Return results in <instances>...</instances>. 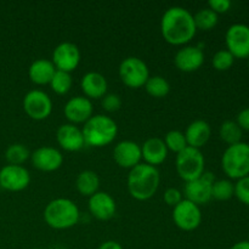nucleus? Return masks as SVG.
Returning a JSON list of instances; mask_svg holds the SVG:
<instances>
[{
    "label": "nucleus",
    "instance_id": "obj_5",
    "mask_svg": "<svg viewBox=\"0 0 249 249\" xmlns=\"http://www.w3.org/2000/svg\"><path fill=\"white\" fill-rule=\"evenodd\" d=\"M221 168L230 179L240 180L249 175V143L229 146L221 157Z\"/></svg>",
    "mask_w": 249,
    "mask_h": 249
},
{
    "label": "nucleus",
    "instance_id": "obj_10",
    "mask_svg": "<svg viewBox=\"0 0 249 249\" xmlns=\"http://www.w3.org/2000/svg\"><path fill=\"white\" fill-rule=\"evenodd\" d=\"M214 181H215V179H214L213 173L204 172L198 179L186 182L184 190L185 197H186L185 199H189L197 206L208 203L213 198L212 197V186H213Z\"/></svg>",
    "mask_w": 249,
    "mask_h": 249
},
{
    "label": "nucleus",
    "instance_id": "obj_40",
    "mask_svg": "<svg viewBox=\"0 0 249 249\" xmlns=\"http://www.w3.org/2000/svg\"><path fill=\"white\" fill-rule=\"evenodd\" d=\"M248 241H249V233H248Z\"/></svg>",
    "mask_w": 249,
    "mask_h": 249
},
{
    "label": "nucleus",
    "instance_id": "obj_18",
    "mask_svg": "<svg viewBox=\"0 0 249 249\" xmlns=\"http://www.w3.org/2000/svg\"><path fill=\"white\" fill-rule=\"evenodd\" d=\"M89 212L94 218L99 220H109L114 216L117 211V204L113 197L107 192H96L89 197Z\"/></svg>",
    "mask_w": 249,
    "mask_h": 249
},
{
    "label": "nucleus",
    "instance_id": "obj_34",
    "mask_svg": "<svg viewBox=\"0 0 249 249\" xmlns=\"http://www.w3.org/2000/svg\"><path fill=\"white\" fill-rule=\"evenodd\" d=\"M102 108L107 112H117L122 107V99L117 94H106L101 99Z\"/></svg>",
    "mask_w": 249,
    "mask_h": 249
},
{
    "label": "nucleus",
    "instance_id": "obj_12",
    "mask_svg": "<svg viewBox=\"0 0 249 249\" xmlns=\"http://www.w3.org/2000/svg\"><path fill=\"white\" fill-rule=\"evenodd\" d=\"M31 175L23 165L7 164L0 169V187L6 191L19 192L27 189Z\"/></svg>",
    "mask_w": 249,
    "mask_h": 249
},
{
    "label": "nucleus",
    "instance_id": "obj_25",
    "mask_svg": "<svg viewBox=\"0 0 249 249\" xmlns=\"http://www.w3.org/2000/svg\"><path fill=\"white\" fill-rule=\"evenodd\" d=\"M145 89L150 96L156 97V99H163L169 94L170 84L165 78L160 77V75H153L147 79Z\"/></svg>",
    "mask_w": 249,
    "mask_h": 249
},
{
    "label": "nucleus",
    "instance_id": "obj_27",
    "mask_svg": "<svg viewBox=\"0 0 249 249\" xmlns=\"http://www.w3.org/2000/svg\"><path fill=\"white\" fill-rule=\"evenodd\" d=\"M195 26L201 31H211L218 24V15L209 7H204L194 15Z\"/></svg>",
    "mask_w": 249,
    "mask_h": 249
},
{
    "label": "nucleus",
    "instance_id": "obj_4",
    "mask_svg": "<svg viewBox=\"0 0 249 249\" xmlns=\"http://www.w3.org/2000/svg\"><path fill=\"white\" fill-rule=\"evenodd\" d=\"M85 145L91 147H104L109 145L118 134L117 123L105 114L92 116L85 122L82 129Z\"/></svg>",
    "mask_w": 249,
    "mask_h": 249
},
{
    "label": "nucleus",
    "instance_id": "obj_33",
    "mask_svg": "<svg viewBox=\"0 0 249 249\" xmlns=\"http://www.w3.org/2000/svg\"><path fill=\"white\" fill-rule=\"evenodd\" d=\"M235 196L241 203L249 206V175L237 180L235 184Z\"/></svg>",
    "mask_w": 249,
    "mask_h": 249
},
{
    "label": "nucleus",
    "instance_id": "obj_3",
    "mask_svg": "<svg viewBox=\"0 0 249 249\" xmlns=\"http://www.w3.org/2000/svg\"><path fill=\"white\" fill-rule=\"evenodd\" d=\"M79 208L68 198H56L49 202L44 209V220L55 230H66L79 221Z\"/></svg>",
    "mask_w": 249,
    "mask_h": 249
},
{
    "label": "nucleus",
    "instance_id": "obj_23",
    "mask_svg": "<svg viewBox=\"0 0 249 249\" xmlns=\"http://www.w3.org/2000/svg\"><path fill=\"white\" fill-rule=\"evenodd\" d=\"M56 72V68L51 61L45 58H39L32 62L28 68L29 79L36 85L50 84L53 74Z\"/></svg>",
    "mask_w": 249,
    "mask_h": 249
},
{
    "label": "nucleus",
    "instance_id": "obj_20",
    "mask_svg": "<svg viewBox=\"0 0 249 249\" xmlns=\"http://www.w3.org/2000/svg\"><path fill=\"white\" fill-rule=\"evenodd\" d=\"M141 157L145 160L146 164L152 165V167L162 164L168 157V148L163 139H147L141 146Z\"/></svg>",
    "mask_w": 249,
    "mask_h": 249
},
{
    "label": "nucleus",
    "instance_id": "obj_39",
    "mask_svg": "<svg viewBox=\"0 0 249 249\" xmlns=\"http://www.w3.org/2000/svg\"><path fill=\"white\" fill-rule=\"evenodd\" d=\"M231 249H249V241H240L235 243Z\"/></svg>",
    "mask_w": 249,
    "mask_h": 249
},
{
    "label": "nucleus",
    "instance_id": "obj_1",
    "mask_svg": "<svg viewBox=\"0 0 249 249\" xmlns=\"http://www.w3.org/2000/svg\"><path fill=\"white\" fill-rule=\"evenodd\" d=\"M160 32L167 43L172 45H185L196 36L194 15L181 6H172L163 14Z\"/></svg>",
    "mask_w": 249,
    "mask_h": 249
},
{
    "label": "nucleus",
    "instance_id": "obj_29",
    "mask_svg": "<svg viewBox=\"0 0 249 249\" xmlns=\"http://www.w3.org/2000/svg\"><path fill=\"white\" fill-rule=\"evenodd\" d=\"M232 196H235V184L230 180L221 179L215 180L212 186V197L218 201H229Z\"/></svg>",
    "mask_w": 249,
    "mask_h": 249
},
{
    "label": "nucleus",
    "instance_id": "obj_15",
    "mask_svg": "<svg viewBox=\"0 0 249 249\" xmlns=\"http://www.w3.org/2000/svg\"><path fill=\"white\" fill-rule=\"evenodd\" d=\"M32 164L41 172H55L62 165L63 156L57 148L41 146L31 155Z\"/></svg>",
    "mask_w": 249,
    "mask_h": 249
},
{
    "label": "nucleus",
    "instance_id": "obj_37",
    "mask_svg": "<svg viewBox=\"0 0 249 249\" xmlns=\"http://www.w3.org/2000/svg\"><path fill=\"white\" fill-rule=\"evenodd\" d=\"M236 123L240 125V128L242 129V130L249 131V107L242 109V111L237 114V121H236Z\"/></svg>",
    "mask_w": 249,
    "mask_h": 249
},
{
    "label": "nucleus",
    "instance_id": "obj_26",
    "mask_svg": "<svg viewBox=\"0 0 249 249\" xmlns=\"http://www.w3.org/2000/svg\"><path fill=\"white\" fill-rule=\"evenodd\" d=\"M219 135H220L221 140L228 143L229 146L235 145V143L241 142V139H242V129L240 128V125L236 122L225 121L220 125Z\"/></svg>",
    "mask_w": 249,
    "mask_h": 249
},
{
    "label": "nucleus",
    "instance_id": "obj_28",
    "mask_svg": "<svg viewBox=\"0 0 249 249\" xmlns=\"http://www.w3.org/2000/svg\"><path fill=\"white\" fill-rule=\"evenodd\" d=\"M29 157L31 153L23 143H12L5 151V158L12 165H22Z\"/></svg>",
    "mask_w": 249,
    "mask_h": 249
},
{
    "label": "nucleus",
    "instance_id": "obj_32",
    "mask_svg": "<svg viewBox=\"0 0 249 249\" xmlns=\"http://www.w3.org/2000/svg\"><path fill=\"white\" fill-rule=\"evenodd\" d=\"M233 62H235V57L232 53L228 50H219L218 53H214L213 58H212V65L216 71H228L232 67Z\"/></svg>",
    "mask_w": 249,
    "mask_h": 249
},
{
    "label": "nucleus",
    "instance_id": "obj_11",
    "mask_svg": "<svg viewBox=\"0 0 249 249\" xmlns=\"http://www.w3.org/2000/svg\"><path fill=\"white\" fill-rule=\"evenodd\" d=\"M225 43L228 51L235 58L249 57V27L243 23L229 27L225 34Z\"/></svg>",
    "mask_w": 249,
    "mask_h": 249
},
{
    "label": "nucleus",
    "instance_id": "obj_30",
    "mask_svg": "<svg viewBox=\"0 0 249 249\" xmlns=\"http://www.w3.org/2000/svg\"><path fill=\"white\" fill-rule=\"evenodd\" d=\"M72 84H73V80H72V75H71V73L62 72V71H57V70H56L55 74H53V79H51L50 82L53 91L58 95L67 94V92L71 90V88H72Z\"/></svg>",
    "mask_w": 249,
    "mask_h": 249
},
{
    "label": "nucleus",
    "instance_id": "obj_19",
    "mask_svg": "<svg viewBox=\"0 0 249 249\" xmlns=\"http://www.w3.org/2000/svg\"><path fill=\"white\" fill-rule=\"evenodd\" d=\"M56 140L63 150L68 152L80 151L85 146L82 129L74 124H62L56 131Z\"/></svg>",
    "mask_w": 249,
    "mask_h": 249
},
{
    "label": "nucleus",
    "instance_id": "obj_35",
    "mask_svg": "<svg viewBox=\"0 0 249 249\" xmlns=\"http://www.w3.org/2000/svg\"><path fill=\"white\" fill-rule=\"evenodd\" d=\"M163 199H164V202L168 206L174 208V207L178 206L184 198H182L181 191H179V190L175 189V187H169V189L165 190L164 195H163Z\"/></svg>",
    "mask_w": 249,
    "mask_h": 249
},
{
    "label": "nucleus",
    "instance_id": "obj_36",
    "mask_svg": "<svg viewBox=\"0 0 249 249\" xmlns=\"http://www.w3.org/2000/svg\"><path fill=\"white\" fill-rule=\"evenodd\" d=\"M208 7L213 10L216 15L218 14H225L230 10L231 1L230 0H209Z\"/></svg>",
    "mask_w": 249,
    "mask_h": 249
},
{
    "label": "nucleus",
    "instance_id": "obj_42",
    "mask_svg": "<svg viewBox=\"0 0 249 249\" xmlns=\"http://www.w3.org/2000/svg\"><path fill=\"white\" fill-rule=\"evenodd\" d=\"M33 249H40V248H33Z\"/></svg>",
    "mask_w": 249,
    "mask_h": 249
},
{
    "label": "nucleus",
    "instance_id": "obj_6",
    "mask_svg": "<svg viewBox=\"0 0 249 249\" xmlns=\"http://www.w3.org/2000/svg\"><path fill=\"white\" fill-rule=\"evenodd\" d=\"M177 172L185 182L198 179L204 173V156L198 148L187 146L177 155Z\"/></svg>",
    "mask_w": 249,
    "mask_h": 249
},
{
    "label": "nucleus",
    "instance_id": "obj_8",
    "mask_svg": "<svg viewBox=\"0 0 249 249\" xmlns=\"http://www.w3.org/2000/svg\"><path fill=\"white\" fill-rule=\"evenodd\" d=\"M23 109L29 118L44 121L53 112V101L43 90H31L23 97Z\"/></svg>",
    "mask_w": 249,
    "mask_h": 249
},
{
    "label": "nucleus",
    "instance_id": "obj_38",
    "mask_svg": "<svg viewBox=\"0 0 249 249\" xmlns=\"http://www.w3.org/2000/svg\"><path fill=\"white\" fill-rule=\"evenodd\" d=\"M99 249H124L122 247L121 243L116 242V241H106V242L101 243Z\"/></svg>",
    "mask_w": 249,
    "mask_h": 249
},
{
    "label": "nucleus",
    "instance_id": "obj_2",
    "mask_svg": "<svg viewBox=\"0 0 249 249\" xmlns=\"http://www.w3.org/2000/svg\"><path fill=\"white\" fill-rule=\"evenodd\" d=\"M160 175L156 167L140 163L128 175V191L136 201H147L152 198L160 187Z\"/></svg>",
    "mask_w": 249,
    "mask_h": 249
},
{
    "label": "nucleus",
    "instance_id": "obj_9",
    "mask_svg": "<svg viewBox=\"0 0 249 249\" xmlns=\"http://www.w3.org/2000/svg\"><path fill=\"white\" fill-rule=\"evenodd\" d=\"M173 220L180 230H196L202 223L201 208L189 199H182L178 206L173 208Z\"/></svg>",
    "mask_w": 249,
    "mask_h": 249
},
{
    "label": "nucleus",
    "instance_id": "obj_31",
    "mask_svg": "<svg viewBox=\"0 0 249 249\" xmlns=\"http://www.w3.org/2000/svg\"><path fill=\"white\" fill-rule=\"evenodd\" d=\"M163 141H164L168 151L175 152L177 155L187 147V142H186V138H185V134L180 130L168 131L167 135L164 136V140Z\"/></svg>",
    "mask_w": 249,
    "mask_h": 249
},
{
    "label": "nucleus",
    "instance_id": "obj_17",
    "mask_svg": "<svg viewBox=\"0 0 249 249\" xmlns=\"http://www.w3.org/2000/svg\"><path fill=\"white\" fill-rule=\"evenodd\" d=\"M204 62V53L201 48L194 45L182 46L175 53L174 63L181 72H195L199 70Z\"/></svg>",
    "mask_w": 249,
    "mask_h": 249
},
{
    "label": "nucleus",
    "instance_id": "obj_21",
    "mask_svg": "<svg viewBox=\"0 0 249 249\" xmlns=\"http://www.w3.org/2000/svg\"><path fill=\"white\" fill-rule=\"evenodd\" d=\"M80 88L88 99H102L106 95L107 80L104 74L99 72H88L80 80Z\"/></svg>",
    "mask_w": 249,
    "mask_h": 249
},
{
    "label": "nucleus",
    "instance_id": "obj_24",
    "mask_svg": "<svg viewBox=\"0 0 249 249\" xmlns=\"http://www.w3.org/2000/svg\"><path fill=\"white\" fill-rule=\"evenodd\" d=\"M75 187L82 196L91 197L92 195L99 192V175L92 170H83L75 179Z\"/></svg>",
    "mask_w": 249,
    "mask_h": 249
},
{
    "label": "nucleus",
    "instance_id": "obj_16",
    "mask_svg": "<svg viewBox=\"0 0 249 249\" xmlns=\"http://www.w3.org/2000/svg\"><path fill=\"white\" fill-rule=\"evenodd\" d=\"M65 116L71 124H80L89 121L94 114L91 101L85 96H75L68 100L65 105Z\"/></svg>",
    "mask_w": 249,
    "mask_h": 249
},
{
    "label": "nucleus",
    "instance_id": "obj_22",
    "mask_svg": "<svg viewBox=\"0 0 249 249\" xmlns=\"http://www.w3.org/2000/svg\"><path fill=\"white\" fill-rule=\"evenodd\" d=\"M185 138H186L187 146L194 148H201L209 141L212 135L211 125L206 121L197 119L189 124L185 131Z\"/></svg>",
    "mask_w": 249,
    "mask_h": 249
},
{
    "label": "nucleus",
    "instance_id": "obj_7",
    "mask_svg": "<svg viewBox=\"0 0 249 249\" xmlns=\"http://www.w3.org/2000/svg\"><path fill=\"white\" fill-rule=\"evenodd\" d=\"M119 77L128 88L139 89L145 87L150 78V71L141 58L130 56L124 58L119 65Z\"/></svg>",
    "mask_w": 249,
    "mask_h": 249
},
{
    "label": "nucleus",
    "instance_id": "obj_13",
    "mask_svg": "<svg viewBox=\"0 0 249 249\" xmlns=\"http://www.w3.org/2000/svg\"><path fill=\"white\" fill-rule=\"evenodd\" d=\"M51 62L57 71L71 73L78 67L80 62L79 48L71 41H63L58 44L53 49Z\"/></svg>",
    "mask_w": 249,
    "mask_h": 249
},
{
    "label": "nucleus",
    "instance_id": "obj_14",
    "mask_svg": "<svg viewBox=\"0 0 249 249\" xmlns=\"http://www.w3.org/2000/svg\"><path fill=\"white\" fill-rule=\"evenodd\" d=\"M113 160L121 168L133 169L142 160L141 146L131 140L121 141L113 148Z\"/></svg>",
    "mask_w": 249,
    "mask_h": 249
},
{
    "label": "nucleus",
    "instance_id": "obj_41",
    "mask_svg": "<svg viewBox=\"0 0 249 249\" xmlns=\"http://www.w3.org/2000/svg\"><path fill=\"white\" fill-rule=\"evenodd\" d=\"M248 65H249V57H248Z\"/></svg>",
    "mask_w": 249,
    "mask_h": 249
}]
</instances>
